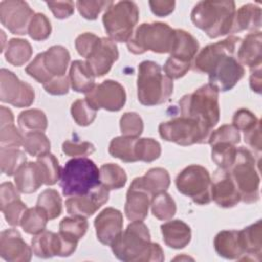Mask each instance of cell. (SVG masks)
Instances as JSON below:
<instances>
[{"mask_svg":"<svg viewBox=\"0 0 262 262\" xmlns=\"http://www.w3.org/2000/svg\"><path fill=\"white\" fill-rule=\"evenodd\" d=\"M87 229L88 222L86 218L80 216L66 217L59 223V233L76 242L85 235Z\"/></svg>","mask_w":262,"mask_h":262,"instance_id":"60d3db41","label":"cell"},{"mask_svg":"<svg viewBox=\"0 0 262 262\" xmlns=\"http://www.w3.org/2000/svg\"><path fill=\"white\" fill-rule=\"evenodd\" d=\"M137 161L150 163L161 156V144L152 138H137L135 145Z\"/></svg>","mask_w":262,"mask_h":262,"instance_id":"ee69618b","label":"cell"},{"mask_svg":"<svg viewBox=\"0 0 262 262\" xmlns=\"http://www.w3.org/2000/svg\"><path fill=\"white\" fill-rule=\"evenodd\" d=\"M239 131L233 125H222L218 129L211 132L208 143L213 144L216 142H229L235 145L239 142Z\"/></svg>","mask_w":262,"mask_h":262,"instance_id":"c3c4849f","label":"cell"},{"mask_svg":"<svg viewBox=\"0 0 262 262\" xmlns=\"http://www.w3.org/2000/svg\"><path fill=\"white\" fill-rule=\"evenodd\" d=\"M78 242L70 239L61 233L48 230L36 234L32 238L33 253L39 258H51L53 256L69 257L77 249Z\"/></svg>","mask_w":262,"mask_h":262,"instance_id":"4fadbf2b","label":"cell"},{"mask_svg":"<svg viewBox=\"0 0 262 262\" xmlns=\"http://www.w3.org/2000/svg\"><path fill=\"white\" fill-rule=\"evenodd\" d=\"M260 120L249 110L241 108L236 111L232 118V125L238 130L247 132L257 126Z\"/></svg>","mask_w":262,"mask_h":262,"instance_id":"f5cc1de1","label":"cell"},{"mask_svg":"<svg viewBox=\"0 0 262 262\" xmlns=\"http://www.w3.org/2000/svg\"><path fill=\"white\" fill-rule=\"evenodd\" d=\"M262 34L260 31L250 33L241 41L237 48V61L243 66L249 67L251 70L261 67L262 52H261Z\"/></svg>","mask_w":262,"mask_h":262,"instance_id":"cb8c5ba5","label":"cell"},{"mask_svg":"<svg viewBox=\"0 0 262 262\" xmlns=\"http://www.w3.org/2000/svg\"><path fill=\"white\" fill-rule=\"evenodd\" d=\"M19 190L13 186L12 183L10 182H3L0 185V205L1 207L5 206L6 204L20 199L19 198Z\"/></svg>","mask_w":262,"mask_h":262,"instance_id":"6125c7cd","label":"cell"},{"mask_svg":"<svg viewBox=\"0 0 262 262\" xmlns=\"http://www.w3.org/2000/svg\"><path fill=\"white\" fill-rule=\"evenodd\" d=\"M108 189L99 184L85 194L69 198L66 201V208L72 216L87 218L108 201Z\"/></svg>","mask_w":262,"mask_h":262,"instance_id":"2e32d148","label":"cell"},{"mask_svg":"<svg viewBox=\"0 0 262 262\" xmlns=\"http://www.w3.org/2000/svg\"><path fill=\"white\" fill-rule=\"evenodd\" d=\"M121 132L124 136L138 137L143 131V122L136 113H125L120 120Z\"/></svg>","mask_w":262,"mask_h":262,"instance_id":"7dc6e473","label":"cell"},{"mask_svg":"<svg viewBox=\"0 0 262 262\" xmlns=\"http://www.w3.org/2000/svg\"><path fill=\"white\" fill-rule=\"evenodd\" d=\"M190 67H191V63L183 62L169 56L164 64L163 70L165 75L171 80H173V79H179L185 76V74L188 72Z\"/></svg>","mask_w":262,"mask_h":262,"instance_id":"11a10c76","label":"cell"},{"mask_svg":"<svg viewBox=\"0 0 262 262\" xmlns=\"http://www.w3.org/2000/svg\"><path fill=\"white\" fill-rule=\"evenodd\" d=\"M165 244L172 249H183L191 239V229L182 220H171L161 225Z\"/></svg>","mask_w":262,"mask_h":262,"instance_id":"d4e9b609","label":"cell"},{"mask_svg":"<svg viewBox=\"0 0 262 262\" xmlns=\"http://www.w3.org/2000/svg\"><path fill=\"white\" fill-rule=\"evenodd\" d=\"M85 99L96 111L103 108L110 112H118L126 102V92L117 81L105 80L86 93Z\"/></svg>","mask_w":262,"mask_h":262,"instance_id":"5bb4252c","label":"cell"},{"mask_svg":"<svg viewBox=\"0 0 262 262\" xmlns=\"http://www.w3.org/2000/svg\"><path fill=\"white\" fill-rule=\"evenodd\" d=\"M199 46L198 40L192 35L183 30H176V41L170 57L191 63L199 51Z\"/></svg>","mask_w":262,"mask_h":262,"instance_id":"4dcf8cb0","label":"cell"},{"mask_svg":"<svg viewBox=\"0 0 262 262\" xmlns=\"http://www.w3.org/2000/svg\"><path fill=\"white\" fill-rule=\"evenodd\" d=\"M245 249L241 261H260L262 254V224L261 220L239 230Z\"/></svg>","mask_w":262,"mask_h":262,"instance_id":"484cf974","label":"cell"},{"mask_svg":"<svg viewBox=\"0 0 262 262\" xmlns=\"http://www.w3.org/2000/svg\"><path fill=\"white\" fill-rule=\"evenodd\" d=\"M150 10L159 17H164L173 12L175 7V1L168 0H151L148 2Z\"/></svg>","mask_w":262,"mask_h":262,"instance_id":"94428289","label":"cell"},{"mask_svg":"<svg viewBox=\"0 0 262 262\" xmlns=\"http://www.w3.org/2000/svg\"><path fill=\"white\" fill-rule=\"evenodd\" d=\"M32 53V46L27 40L13 38L7 44L5 59L15 67H20L31 58Z\"/></svg>","mask_w":262,"mask_h":262,"instance_id":"e575fe53","label":"cell"},{"mask_svg":"<svg viewBox=\"0 0 262 262\" xmlns=\"http://www.w3.org/2000/svg\"><path fill=\"white\" fill-rule=\"evenodd\" d=\"M118 57L119 51L115 41L110 38H99L86 57V62L95 77H102L110 72Z\"/></svg>","mask_w":262,"mask_h":262,"instance_id":"e0dca14e","label":"cell"},{"mask_svg":"<svg viewBox=\"0 0 262 262\" xmlns=\"http://www.w3.org/2000/svg\"><path fill=\"white\" fill-rule=\"evenodd\" d=\"M152 196L139 186L131 183L125 204V214L130 221L144 220L148 214V209Z\"/></svg>","mask_w":262,"mask_h":262,"instance_id":"44dd1931","label":"cell"},{"mask_svg":"<svg viewBox=\"0 0 262 262\" xmlns=\"http://www.w3.org/2000/svg\"><path fill=\"white\" fill-rule=\"evenodd\" d=\"M176 41V30L165 23H143L133 32L127 47L133 54L146 51L171 53Z\"/></svg>","mask_w":262,"mask_h":262,"instance_id":"8992f818","label":"cell"},{"mask_svg":"<svg viewBox=\"0 0 262 262\" xmlns=\"http://www.w3.org/2000/svg\"><path fill=\"white\" fill-rule=\"evenodd\" d=\"M23 146L25 150L32 157H40L49 152L50 141L41 131L27 132L24 135Z\"/></svg>","mask_w":262,"mask_h":262,"instance_id":"f35d334b","label":"cell"},{"mask_svg":"<svg viewBox=\"0 0 262 262\" xmlns=\"http://www.w3.org/2000/svg\"><path fill=\"white\" fill-rule=\"evenodd\" d=\"M261 27V8L248 3L235 11L231 33L241 31H258Z\"/></svg>","mask_w":262,"mask_h":262,"instance_id":"f546056e","label":"cell"},{"mask_svg":"<svg viewBox=\"0 0 262 262\" xmlns=\"http://www.w3.org/2000/svg\"><path fill=\"white\" fill-rule=\"evenodd\" d=\"M62 151L69 157H86L95 151V147L88 141H71L66 140L62 143Z\"/></svg>","mask_w":262,"mask_h":262,"instance_id":"db71d44e","label":"cell"},{"mask_svg":"<svg viewBox=\"0 0 262 262\" xmlns=\"http://www.w3.org/2000/svg\"><path fill=\"white\" fill-rule=\"evenodd\" d=\"M26 73L34 78L39 83L45 84L48 82L51 77L45 70V67L43 64V58H42V52L37 54V56L34 58V60L26 68Z\"/></svg>","mask_w":262,"mask_h":262,"instance_id":"9f6ffc18","label":"cell"},{"mask_svg":"<svg viewBox=\"0 0 262 262\" xmlns=\"http://www.w3.org/2000/svg\"><path fill=\"white\" fill-rule=\"evenodd\" d=\"M138 137L118 136L112 139L108 146V152L112 157L120 159L125 163L137 162L135 156V145Z\"/></svg>","mask_w":262,"mask_h":262,"instance_id":"1f68e13d","label":"cell"},{"mask_svg":"<svg viewBox=\"0 0 262 262\" xmlns=\"http://www.w3.org/2000/svg\"><path fill=\"white\" fill-rule=\"evenodd\" d=\"M173 93V80L163 74L161 67L151 60L138 66L137 97L141 104L154 106L164 103Z\"/></svg>","mask_w":262,"mask_h":262,"instance_id":"5b68a950","label":"cell"},{"mask_svg":"<svg viewBox=\"0 0 262 262\" xmlns=\"http://www.w3.org/2000/svg\"><path fill=\"white\" fill-rule=\"evenodd\" d=\"M37 162L42 169L45 185H53L60 179L61 168L54 155L50 152L42 155L38 157Z\"/></svg>","mask_w":262,"mask_h":262,"instance_id":"7bdbcfd3","label":"cell"},{"mask_svg":"<svg viewBox=\"0 0 262 262\" xmlns=\"http://www.w3.org/2000/svg\"><path fill=\"white\" fill-rule=\"evenodd\" d=\"M97 239L106 246H111L123 229V215L115 208L103 209L94 220Z\"/></svg>","mask_w":262,"mask_h":262,"instance_id":"ffe728a7","label":"cell"},{"mask_svg":"<svg viewBox=\"0 0 262 262\" xmlns=\"http://www.w3.org/2000/svg\"><path fill=\"white\" fill-rule=\"evenodd\" d=\"M44 89L51 95H63L69 92L70 78L64 76L53 77L48 82L43 84Z\"/></svg>","mask_w":262,"mask_h":262,"instance_id":"6f0895ef","label":"cell"},{"mask_svg":"<svg viewBox=\"0 0 262 262\" xmlns=\"http://www.w3.org/2000/svg\"><path fill=\"white\" fill-rule=\"evenodd\" d=\"M111 248L114 255L125 262H161L165 259L161 246L151 243L149 230L140 220L132 221Z\"/></svg>","mask_w":262,"mask_h":262,"instance_id":"7a4b0ae2","label":"cell"},{"mask_svg":"<svg viewBox=\"0 0 262 262\" xmlns=\"http://www.w3.org/2000/svg\"><path fill=\"white\" fill-rule=\"evenodd\" d=\"M0 100L16 107L30 106L35 100V92L30 84L20 81L14 73L1 69Z\"/></svg>","mask_w":262,"mask_h":262,"instance_id":"7c38bea8","label":"cell"},{"mask_svg":"<svg viewBox=\"0 0 262 262\" xmlns=\"http://www.w3.org/2000/svg\"><path fill=\"white\" fill-rule=\"evenodd\" d=\"M250 86L253 91L257 93H261L262 87V79H261V67L252 69L250 76Z\"/></svg>","mask_w":262,"mask_h":262,"instance_id":"e7e4bbea","label":"cell"},{"mask_svg":"<svg viewBox=\"0 0 262 262\" xmlns=\"http://www.w3.org/2000/svg\"><path fill=\"white\" fill-rule=\"evenodd\" d=\"M17 123L25 133L33 131H45L47 128V118L44 112L37 108L24 111L17 118Z\"/></svg>","mask_w":262,"mask_h":262,"instance_id":"8d00e7d4","label":"cell"},{"mask_svg":"<svg viewBox=\"0 0 262 262\" xmlns=\"http://www.w3.org/2000/svg\"><path fill=\"white\" fill-rule=\"evenodd\" d=\"M100 184L108 190L120 189L127 182L126 172L117 164H103L99 169Z\"/></svg>","mask_w":262,"mask_h":262,"instance_id":"836d02e7","label":"cell"},{"mask_svg":"<svg viewBox=\"0 0 262 262\" xmlns=\"http://www.w3.org/2000/svg\"><path fill=\"white\" fill-rule=\"evenodd\" d=\"M218 95L219 91L209 83L201 86L179 100L181 116L194 119L212 131L220 119Z\"/></svg>","mask_w":262,"mask_h":262,"instance_id":"277c9868","label":"cell"},{"mask_svg":"<svg viewBox=\"0 0 262 262\" xmlns=\"http://www.w3.org/2000/svg\"><path fill=\"white\" fill-rule=\"evenodd\" d=\"M16 188L23 193H33L44 184V175L38 162L25 163L14 174Z\"/></svg>","mask_w":262,"mask_h":262,"instance_id":"603a6c76","label":"cell"},{"mask_svg":"<svg viewBox=\"0 0 262 262\" xmlns=\"http://www.w3.org/2000/svg\"><path fill=\"white\" fill-rule=\"evenodd\" d=\"M150 206L152 215L162 221L172 219L176 213V204L166 191L155 194L151 199Z\"/></svg>","mask_w":262,"mask_h":262,"instance_id":"74e56055","label":"cell"},{"mask_svg":"<svg viewBox=\"0 0 262 262\" xmlns=\"http://www.w3.org/2000/svg\"><path fill=\"white\" fill-rule=\"evenodd\" d=\"M27 206L25 203L20 201V199L14 200L5 206L1 207V211L7 221L8 224L11 226H18L20 225V220L23 218L24 213L27 210Z\"/></svg>","mask_w":262,"mask_h":262,"instance_id":"816d5d0a","label":"cell"},{"mask_svg":"<svg viewBox=\"0 0 262 262\" xmlns=\"http://www.w3.org/2000/svg\"><path fill=\"white\" fill-rule=\"evenodd\" d=\"M242 39L229 36L204 47L194 58L193 71L208 74L209 84L218 91H228L244 77L245 69L233 56Z\"/></svg>","mask_w":262,"mask_h":262,"instance_id":"6da1fadb","label":"cell"},{"mask_svg":"<svg viewBox=\"0 0 262 262\" xmlns=\"http://www.w3.org/2000/svg\"><path fill=\"white\" fill-rule=\"evenodd\" d=\"M211 132L196 120L182 116L161 123L159 126L160 136L164 140L182 146L208 143Z\"/></svg>","mask_w":262,"mask_h":262,"instance_id":"30bf717a","label":"cell"},{"mask_svg":"<svg viewBox=\"0 0 262 262\" xmlns=\"http://www.w3.org/2000/svg\"><path fill=\"white\" fill-rule=\"evenodd\" d=\"M24 135L14 126L13 123L0 125V143L1 146L19 147L23 145Z\"/></svg>","mask_w":262,"mask_h":262,"instance_id":"f907efd6","label":"cell"},{"mask_svg":"<svg viewBox=\"0 0 262 262\" xmlns=\"http://www.w3.org/2000/svg\"><path fill=\"white\" fill-rule=\"evenodd\" d=\"M211 146L212 160L215 162V164H217L219 168L228 170L235 160L237 151L235 145L229 142H216L211 144Z\"/></svg>","mask_w":262,"mask_h":262,"instance_id":"ab89813d","label":"cell"},{"mask_svg":"<svg viewBox=\"0 0 262 262\" xmlns=\"http://www.w3.org/2000/svg\"><path fill=\"white\" fill-rule=\"evenodd\" d=\"M48 220L49 218L46 211L36 206L26 210L20 220V226L24 231L29 234H38L45 230Z\"/></svg>","mask_w":262,"mask_h":262,"instance_id":"d6a6232c","label":"cell"},{"mask_svg":"<svg viewBox=\"0 0 262 262\" xmlns=\"http://www.w3.org/2000/svg\"><path fill=\"white\" fill-rule=\"evenodd\" d=\"M139 10L133 1L113 3L103 13L102 23L110 39L117 42H128L138 21Z\"/></svg>","mask_w":262,"mask_h":262,"instance_id":"9c48e42d","label":"cell"},{"mask_svg":"<svg viewBox=\"0 0 262 262\" xmlns=\"http://www.w3.org/2000/svg\"><path fill=\"white\" fill-rule=\"evenodd\" d=\"M37 206L43 208L46 211L49 220L57 218L61 214L62 210L61 198L58 191L52 188L45 189L39 194Z\"/></svg>","mask_w":262,"mask_h":262,"instance_id":"b9f144b4","label":"cell"},{"mask_svg":"<svg viewBox=\"0 0 262 262\" xmlns=\"http://www.w3.org/2000/svg\"><path fill=\"white\" fill-rule=\"evenodd\" d=\"M244 138L245 142L249 144L254 149L260 151L262 149V143H261V125L260 123L252 128L251 130L244 132Z\"/></svg>","mask_w":262,"mask_h":262,"instance_id":"be15d7a7","label":"cell"},{"mask_svg":"<svg viewBox=\"0 0 262 262\" xmlns=\"http://www.w3.org/2000/svg\"><path fill=\"white\" fill-rule=\"evenodd\" d=\"M178 191L199 205H207L212 201V179L208 170L200 165H189L176 177Z\"/></svg>","mask_w":262,"mask_h":262,"instance_id":"8fae6325","label":"cell"},{"mask_svg":"<svg viewBox=\"0 0 262 262\" xmlns=\"http://www.w3.org/2000/svg\"><path fill=\"white\" fill-rule=\"evenodd\" d=\"M212 200L222 208H231L241 202V195L228 170L218 168L212 178Z\"/></svg>","mask_w":262,"mask_h":262,"instance_id":"ac0fdd59","label":"cell"},{"mask_svg":"<svg viewBox=\"0 0 262 262\" xmlns=\"http://www.w3.org/2000/svg\"><path fill=\"white\" fill-rule=\"evenodd\" d=\"M26 155L18 147H0L1 171L8 176L14 175L16 171L26 163Z\"/></svg>","mask_w":262,"mask_h":262,"instance_id":"d590c367","label":"cell"},{"mask_svg":"<svg viewBox=\"0 0 262 262\" xmlns=\"http://www.w3.org/2000/svg\"><path fill=\"white\" fill-rule=\"evenodd\" d=\"M43 64L51 77L64 76L70 62V53L68 49L60 45H54L42 52Z\"/></svg>","mask_w":262,"mask_h":262,"instance_id":"83f0119b","label":"cell"},{"mask_svg":"<svg viewBox=\"0 0 262 262\" xmlns=\"http://www.w3.org/2000/svg\"><path fill=\"white\" fill-rule=\"evenodd\" d=\"M235 3L233 1H200L190 14L195 27L214 39L231 33Z\"/></svg>","mask_w":262,"mask_h":262,"instance_id":"3957f363","label":"cell"},{"mask_svg":"<svg viewBox=\"0 0 262 262\" xmlns=\"http://www.w3.org/2000/svg\"><path fill=\"white\" fill-rule=\"evenodd\" d=\"M53 15L58 19H64L70 17L74 13L75 4L73 1H57V2H46Z\"/></svg>","mask_w":262,"mask_h":262,"instance_id":"91938a15","label":"cell"},{"mask_svg":"<svg viewBox=\"0 0 262 262\" xmlns=\"http://www.w3.org/2000/svg\"><path fill=\"white\" fill-rule=\"evenodd\" d=\"M29 36L35 41L46 40L51 34V25L43 13H35L28 29Z\"/></svg>","mask_w":262,"mask_h":262,"instance_id":"bcb514c9","label":"cell"},{"mask_svg":"<svg viewBox=\"0 0 262 262\" xmlns=\"http://www.w3.org/2000/svg\"><path fill=\"white\" fill-rule=\"evenodd\" d=\"M34 14V11L25 1L4 0L0 2L1 24L12 34H28L29 25Z\"/></svg>","mask_w":262,"mask_h":262,"instance_id":"9a60e30c","label":"cell"},{"mask_svg":"<svg viewBox=\"0 0 262 262\" xmlns=\"http://www.w3.org/2000/svg\"><path fill=\"white\" fill-rule=\"evenodd\" d=\"M216 253L225 259L242 260L245 249L239 230H222L214 238Z\"/></svg>","mask_w":262,"mask_h":262,"instance_id":"7402d4cb","label":"cell"},{"mask_svg":"<svg viewBox=\"0 0 262 262\" xmlns=\"http://www.w3.org/2000/svg\"><path fill=\"white\" fill-rule=\"evenodd\" d=\"M33 250L13 228L3 230L0 234V256L8 262H28Z\"/></svg>","mask_w":262,"mask_h":262,"instance_id":"d6986e66","label":"cell"},{"mask_svg":"<svg viewBox=\"0 0 262 262\" xmlns=\"http://www.w3.org/2000/svg\"><path fill=\"white\" fill-rule=\"evenodd\" d=\"M229 174L245 203H255L259 200L260 177L257 164L251 151L245 147L237 148L235 160L228 169Z\"/></svg>","mask_w":262,"mask_h":262,"instance_id":"ba28073f","label":"cell"},{"mask_svg":"<svg viewBox=\"0 0 262 262\" xmlns=\"http://www.w3.org/2000/svg\"><path fill=\"white\" fill-rule=\"evenodd\" d=\"M98 39L99 38L92 33H84L79 35L75 41V46L78 53L86 58Z\"/></svg>","mask_w":262,"mask_h":262,"instance_id":"680465c9","label":"cell"},{"mask_svg":"<svg viewBox=\"0 0 262 262\" xmlns=\"http://www.w3.org/2000/svg\"><path fill=\"white\" fill-rule=\"evenodd\" d=\"M96 110H94L86 99H78L73 102L71 114L75 122L79 126H88L93 123L96 118Z\"/></svg>","mask_w":262,"mask_h":262,"instance_id":"f6af8a7d","label":"cell"},{"mask_svg":"<svg viewBox=\"0 0 262 262\" xmlns=\"http://www.w3.org/2000/svg\"><path fill=\"white\" fill-rule=\"evenodd\" d=\"M59 184L66 196L85 194L100 184L99 170L90 159L74 158L61 169Z\"/></svg>","mask_w":262,"mask_h":262,"instance_id":"52a82bcc","label":"cell"},{"mask_svg":"<svg viewBox=\"0 0 262 262\" xmlns=\"http://www.w3.org/2000/svg\"><path fill=\"white\" fill-rule=\"evenodd\" d=\"M132 183L154 196L167 190L170 185V175L163 168H151L143 176L133 179Z\"/></svg>","mask_w":262,"mask_h":262,"instance_id":"4316f807","label":"cell"},{"mask_svg":"<svg viewBox=\"0 0 262 262\" xmlns=\"http://www.w3.org/2000/svg\"><path fill=\"white\" fill-rule=\"evenodd\" d=\"M70 83L76 92L88 93L95 86V76L86 60H75L70 69Z\"/></svg>","mask_w":262,"mask_h":262,"instance_id":"f1b7e54d","label":"cell"},{"mask_svg":"<svg viewBox=\"0 0 262 262\" xmlns=\"http://www.w3.org/2000/svg\"><path fill=\"white\" fill-rule=\"evenodd\" d=\"M113 1H77L76 5L80 14L89 20L96 19L103 9H107Z\"/></svg>","mask_w":262,"mask_h":262,"instance_id":"681fc988","label":"cell"}]
</instances>
